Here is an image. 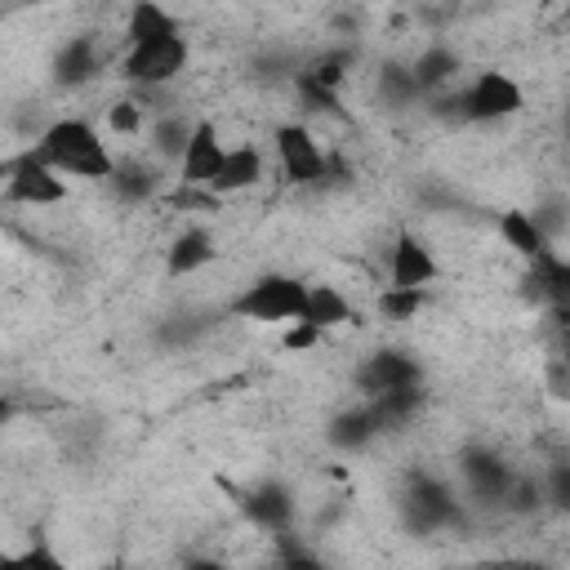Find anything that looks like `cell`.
Wrapping results in <instances>:
<instances>
[{"label": "cell", "instance_id": "obj_14", "mask_svg": "<svg viewBox=\"0 0 570 570\" xmlns=\"http://www.w3.org/2000/svg\"><path fill=\"white\" fill-rule=\"evenodd\" d=\"M214 254H218V245H214V232L209 227H183L169 240V249H165V272L169 276H191V272L209 267Z\"/></svg>", "mask_w": 570, "mask_h": 570}, {"label": "cell", "instance_id": "obj_7", "mask_svg": "<svg viewBox=\"0 0 570 570\" xmlns=\"http://www.w3.org/2000/svg\"><path fill=\"white\" fill-rule=\"evenodd\" d=\"M272 142H276V156H281V169H285L289 183H316V178H325V165L330 160H325V147L316 142V134L307 125L285 120V125H276Z\"/></svg>", "mask_w": 570, "mask_h": 570}, {"label": "cell", "instance_id": "obj_2", "mask_svg": "<svg viewBox=\"0 0 570 570\" xmlns=\"http://www.w3.org/2000/svg\"><path fill=\"white\" fill-rule=\"evenodd\" d=\"M303 298H307V281H298L289 272H267V276L249 281L232 298L227 312L240 321H258V325H289L303 316Z\"/></svg>", "mask_w": 570, "mask_h": 570}, {"label": "cell", "instance_id": "obj_8", "mask_svg": "<svg viewBox=\"0 0 570 570\" xmlns=\"http://www.w3.org/2000/svg\"><path fill=\"white\" fill-rule=\"evenodd\" d=\"M223 138H218V125L209 116H196L191 120V134H187V147L178 156V183L183 187H205L209 191V178L223 160Z\"/></svg>", "mask_w": 570, "mask_h": 570}, {"label": "cell", "instance_id": "obj_22", "mask_svg": "<svg viewBox=\"0 0 570 570\" xmlns=\"http://www.w3.org/2000/svg\"><path fill=\"white\" fill-rule=\"evenodd\" d=\"M187 134H191V120L178 116V111H165V116L147 120V147H151L156 160L178 165V156H183V147H187Z\"/></svg>", "mask_w": 570, "mask_h": 570}, {"label": "cell", "instance_id": "obj_29", "mask_svg": "<svg viewBox=\"0 0 570 570\" xmlns=\"http://www.w3.org/2000/svg\"><path fill=\"white\" fill-rule=\"evenodd\" d=\"M321 338H325V330H316L312 321H289L281 347H285V352H307V347H316Z\"/></svg>", "mask_w": 570, "mask_h": 570}, {"label": "cell", "instance_id": "obj_18", "mask_svg": "<svg viewBox=\"0 0 570 570\" xmlns=\"http://www.w3.org/2000/svg\"><path fill=\"white\" fill-rule=\"evenodd\" d=\"M423 401H428V392H423V383H414V387H396V392H379V396H370L365 405H370V414H374V423H379V432H392V428H401V423H410L419 410H423Z\"/></svg>", "mask_w": 570, "mask_h": 570}, {"label": "cell", "instance_id": "obj_11", "mask_svg": "<svg viewBox=\"0 0 570 570\" xmlns=\"http://www.w3.org/2000/svg\"><path fill=\"white\" fill-rule=\"evenodd\" d=\"M49 71H53V85L80 89V85L98 80V71H102V45H98L94 36H71V40L58 45Z\"/></svg>", "mask_w": 570, "mask_h": 570}, {"label": "cell", "instance_id": "obj_15", "mask_svg": "<svg viewBox=\"0 0 570 570\" xmlns=\"http://www.w3.org/2000/svg\"><path fill=\"white\" fill-rule=\"evenodd\" d=\"M374 436H383V432H379L370 405H347V410H338V414L330 419V428H325V441H330L334 450H343V454H361V450H370Z\"/></svg>", "mask_w": 570, "mask_h": 570}, {"label": "cell", "instance_id": "obj_6", "mask_svg": "<svg viewBox=\"0 0 570 570\" xmlns=\"http://www.w3.org/2000/svg\"><path fill=\"white\" fill-rule=\"evenodd\" d=\"M67 178L58 169H49L45 160H36L31 151L9 169L4 178V200L9 205H27V209H49V205H62L67 200Z\"/></svg>", "mask_w": 570, "mask_h": 570}, {"label": "cell", "instance_id": "obj_9", "mask_svg": "<svg viewBox=\"0 0 570 570\" xmlns=\"http://www.w3.org/2000/svg\"><path fill=\"white\" fill-rule=\"evenodd\" d=\"M356 383H361L365 396L396 392V387H414V383H423V365H419V356L405 352V347H383V352H374V356L356 370Z\"/></svg>", "mask_w": 570, "mask_h": 570}, {"label": "cell", "instance_id": "obj_10", "mask_svg": "<svg viewBox=\"0 0 570 570\" xmlns=\"http://www.w3.org/2000/svg\"><path fill=\"white\" fill-rule=\"evenodd\" d=\"M454 517H459V499H454V490L441 485L436 476H419V481L405 490V521H410L414 530L432 534V530L450 525Z\"/></svg>", "mask_w": 570, "mask_h": 570}, {"label": "cell", "instance_id": "obj_13", "mask_svg": "<svg viewBox=\"0 0 570 570\" xmlns=\"http://www.w3.org/2000/svg\"><path fill=\"white\" fill-rule=\"evenodd\" d=\"M463 481H468V490H472L476 499L499 503L503 490H508V481H512V468H508L494 450H485V445H468V450H463Z\"/></svg>", "mask_w": 570, "mask_h": 570}, {"label": "cell", "instance_id": "obj_28", "mask_svg": "<svg viewBox=\"0 0 570 570\" xmlns=\"http://www.w3.org/2000/svg\"><path fill=\"white\" fill-rule=\"evenodd\" d=\"M379 89H383V98H392V107H405V102L423 98L419 85H414V76H410V67H383Z\"/></svg>", "mask_w": 570, "mask_h": 570}, {"label": "cell", "instance_id": "obj_16", "mask_svg": "<svg viewBox=\"0 0 570 570\" xmlns=\"http://www.w3.org/2000/svg\"><path fill=\"white\" fill-rule=\"evenodd\" d=\"M499 240H503L512 254L530 258V263L552 249V236L539 227V218H534L530 209H503V214H499Z\"/></svg>", "mask_w": 570, "mask_h": 570}, {"label": "cell", "instance_id": "obj_27", "mask_svg": "<svg viewBox=\"0 0 570 570\" xmlns=\"http://www.w3.org/2000/svg\"><path fill=\"white\" fill-rule=\"evenodd\" d=\"M294 89H298V98L312 107V111H343V102H338V89L334 85H325V80H316L312 71H298L294 76Z\"/></svg>", "mask_w": 570, "mask_h": 570}, {"label": "cell", "instance_id": "obj_1", "mask_svg": "<svg viewBox=\"0 0 570 570\" xmlns=\"http://www.w3.org/2000/svg\"><path fill=\"white\" fill-rule=\"evenodd\" d=\"M31 156L45 160L49 169H58L62 178H98V183H107V174H111V165H116V156L107 151L102 134H98L89 120H80V116L49 120V125L40 129Z\"/></svg>", "mask_w": 570, "mask_h": 570}, {"label": "cell", "instance_id": "obj_21", "mask_svg": "<svg viewBox=\"0 0 570 570\" xmlns=\"http://www.w3.org/2000/svg\"><path fill=\"white\" fill-rule=\"evenodd\" d=\"M298 321H312L316 330H334V325H347L352 321V303L338 285H307V298H303V316Z\"/></svg>", "mask_w": 570, "mask_h": 570}, {"label": "cell", "instance_id": "obj_20", "mask_svg": "<svg viewBox=\"0 0 570 570\" xmlns=\"http://www.w3.org/2000/svg\"><path fill=\"white\" fill-rule=\"evenodd\" d=\"M459 71H463V58H459L454 49H445V45H428V49L414 58V67H410V76H414L419 94L445 89V85H450Z\"/></svg>", "mask_w": 570, "mask_h": 570}, {"label": "cell", "instance_id": "obj_12", "mask_svg": "<svg viewBox=\"0 0 570 570\" xmlns=\"http://www.w3.org/2000/svg\"><path fill=\"white\" fill-rule=\"evenodd\" d=\"M263 151L254 147V142H236V147H227L223 151V160H218V169H214V178H209V191L214 196H236V191H249V187H258L263 183Z\"/></svg>", "mask_w": 570, "mask_h": 570}, {"label": "cell", "instance_id": "obj_30", "mask_svg": "<svg viewBox=\"0 0 570 570\" xmlns=\"http://www.w3.org/2000/svg\"><path fill=\"white\" fill-rule=\"evenodd\" d=\"M13 419V401L9 396H0V423H9Z\"/></svg>", "mask_w": 570, "mask_h": 570}, {"label": "cell", "instance_id": "obj_4", "mask_svg": "<svg viewBox=\"0 0 570 570\" xmlns=\"http://www.w3.org/2000/svg\"><path fill=\"white\" fill-rule=\"evenodd\" d=\"M521 107H525V89H521L508 71H499V67L476 71V76L459 89V116L472 120V125L512 120V116H521Z\"/></svg>", "mask_w": 570, "mask_h": 570}, {"label": "cell", "instance_id": "obj_25", "mask_svg": "<svg viewBox=\"0 0 570 570\" xmlns=\"http://www.w3.org/2000/svg\"><path fill=\"white\" fill-rule=\"evenodd\" d=\"M499 503H503L508 512H517V517L539 512V508H543V481H534V476H517V472H512V481H508V490H503Z\"/></svg>", "mask_w": 570, "mask_h": 570}, {"label": "cell", "instance_id": "obj_3", "mask_svg": "<svg viewBox=\"0 0 570 570\" xmlns=\"http://www.w3.org/2000/svg\"><path fill=\"white\" fill-rule=\"evenodd\" d=\"M191 62V40L183 31L165 36V40H142V45H125L120 58V76L134 89H165L174 85Z\"/></svg>", "mask_w": 570, "mask_h": 570}, {"label": "cell", "instance_id": "obj_17", "mask_svg": "<svg viewBox=\"0 0 570 570\" xmlns=\"http://www.w3.org/2000/svg\"><path fill=\"white\" fill-rule=\"evenodd\" d=\"M183 31L178 18L160 4V0H134L129 13H125V45H142V40H165Z\"/></svg>", "mask_w": 570, "mask_h": 570}, {"label": "cell", "instance_id": "obj_26", "mask_svg": "<svg viewBox=\"0 0 570 570\" xmlns=\"http://www.w3.org/2000/svg\"><path fill=\"white\" fill-rule=\"evenodd\" d=\"M423 303H428V289H396V285H387L379 294V316L383 321H410Z\"/></svg>", "mask_w": 570, "mask_h": 570}, {"label": "cell", "instance_id": "obj_19", "mask_svg": "<svg viewBox=\"0 0 570 570\" xmlns=\"http://www.w3.org/2000/svg\"><path fill=\"white\" fill-rule=\"evenodd\" d=\"M107 187L125 205H142V200H151L160 191V174L151 165H142V160H116L111 174H107Z\"/></svg>", "mask_w": 570, "mask_h": 570}, {"label": "cell", "instance_id": "obj_23", "mask_svg": "<svg viewBox=\"0 0 570 570\" xmlns=\"http://www.w3.org/2000/svg\"><path fill=\"white\" fill-rule=\"evenodd\" d=\"M245 512H249L258 525H267V530H281V525L289 521L294 503H289V494H285L281 485H263V490H254V494L245 499Z\"/></svg>", "mask_w": 570, "mask_h": 570}, {"label": "cell", "instance_id": "obj_24", "mask_svg": "<svg viewBox=\"0 0 570 570\" xmlns=\"http://www.w3.org/2000/svg\"><path fill=\"white\" fill-rule=\"evenodd\" d=\"M107 129L120 138H142L147 134V107L142 98H120L107 107Z\"/></svg>", "mask_w": 570, "mask_h": 570}, {"label": "cell", "instance_id": "obj_5", "mask_svg": "<svg viewBox=\"0 0 570 570\" xmlns=\"http://www.w3.org/2000/svg\"><path fill=\"white\" fill-rule=\"evenodd\" d=\"M436 276H441V263H436L432 245L414 227H396L392 249H387V285H396V289H432Z\"/></svg>", "mask_w": 570, "mask_h": 570}, {"label": "cell", "instance_id": "obj_31", "mask_svg": "<svg viewBox=\"0 0 570 570\" xmlns=\"http://www.w3.org/2000/svg\"><path fill=\"white\" fill-rule=\"evenodd\" d=\"M539 4H543V9H548V4H557V0H539Z\"/></svg>", "mask_w": 570, "mask_h": 570}]
</instances>
